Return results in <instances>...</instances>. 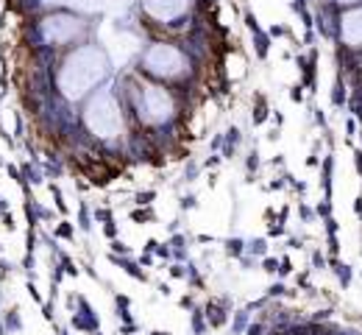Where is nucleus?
I'll return each instance as SVG.
<instances>
[{"instance_id": "2", "label": "nucleus", "mask_w": 362, "mask_h": 335, "mask_svg": "<svg viewBox=\"0 0 362 335\" xmlns=\"http://www.w3.org/2000/svg\"><path fill=\"white\" fill-rule=\"evenodd\" d=\"M84 120L90 126L92 135L103 137V140H112L123 132V118H120V106L115 96L109 90H98L87 103V112H84Z\"/></svg>"}, {"instance_id": "3", "label": "nucleus", "mask_w": 362, "mask_h": 335, "mask_svg": "<svg viewBox=\"0 0 362 335\" xmlns=\"http://www.w3.org/2000/svg\"><path fill=\"white\" fill-rule=\"evenodd\" d=\"M184 67H187V59L173 45H153V48H148V53H145V70L153 73V76L173 79V76L184 73Z\"/></svg>"}, {"instance_id": "8", "label": "nucleus", "mask_w": 362, "mask_h": 335, "mask_svg": "<svg viewBox=\"0 0 362 335\" xmlns=\"http://www.w3.org/2000/svg\"><path fill=\"white\" fill-rule=\"evenodd\" d=\"M45 3H62V6L81 8V11H98V8H103L109 0H45Z\"/></svg>"}, {"instance_id": "7", "label": "nucleus", "mask_w": 362, "mask_h": 335, "mask_svg": "<svg viewBox=\"0 0 362 335\" xmlns=\"http://www.w3.org/2000/svg\"><path fill=\"white\" fill-rule=\"evenodd\" d=\"M340 34H343V42L351 45V48H360L362 45V8L354 11H346L343 20H340Z\"/></svg>"}, {"instance_id": "4", "label": "nucleus", "mask_w": 362, "mask_h": 335, "mask_svg": "<svg viewBox=\"0 0 362 335\" xmlns=\"http://www.w3.org/2000/svg\"><path fill=\"white\" fill-rule=\"evenodd\" d=\"M142 115L151 123H165L173 118V98L165 87L148 84L142 87Z\"/></svg>"}, {"instance_id": "5", "label": "nucleus", "mask_w": 362, "mask_h": 335, "mask_svg": "<svg viewBox=\"0 0 362 335\" xmlns=\"http://www.w3.org/2000/svg\"><path fill=\"white\" fill-rule=\"evenodd\" d=\"M84 31V23L67 14H53L42 23V37L47 42H70Z\"/></svg>"}, {"instance_id": "1", "label": "nucleus", "mask_w": 362, "mask_h": 335, "mask_svg": "<svg viewBox=\"0 0 362 335\" xmlns=\"http://www.w3.org/2000/svg\"><path fill=\"white\" fill-rule=\"evenodd\" d=\"M106 76V56L98 48H78L76 53L67 56L59 87L70 101H78L90 93L92 87Z\"/></svg>"}, {"instance_id": "9", "label": "nucleus", "mask_w": 362, "mask_h": 335, "mask_svg": "<svg viewBox=\"0 0 362 335\" xmlns=\"http://www.w3.org/2000/svg\"><path fill=\"white\" fill-rule=\"evenodd\" d=\"M340 3H357V0H340Z\"/></svg>"}, {"instance_id": "6", "label": "nucleus", "mask_w": 362, "mask_h": 335, "mask_svg": "<svg viewBox=\"0 0 362 335\" xmlns=\"http://www.w3.org/2000/svg\"><path fill=\"white\" fill-rule=\"evenodd\" d=\"M142 3H145V11L159 23L179 20L181 14L187 11V6H189V0H142Z\"/></svg>"}]
</instances>
